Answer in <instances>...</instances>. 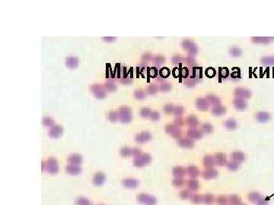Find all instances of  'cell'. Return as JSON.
<instances>
[{
    "mask_svg": "<svg viewBox=\"0 0 274 205\" xmlns=\"http://www.w3.org/2000/svg\"><path fill=\"white\" fill-rule=\"evenodd\" d=\"M182 48L188 51L189 55H195L198 52V47L194 43L190 40H184L181 43Z\"/></svg>",
    "mask_w": 274,
    "mask_h": 205,
    "instance_id": "obj_1",
    "label": "cell"
},
{
    "mask_svg": "<svg viewBox=\"0 0 274 205\" xmlns=\"http://www.w3.org/2000/svg\"><path fill=\"white\" fill-rule=\"evenodd\" d=\"M91 91L98 99H103L106 96V90L100 84H93L91 88Z\"/></svg>",
    "mask_w": 274,
    "mask_h": 205,
    "instance_id": "obj_3",
    "label": "cell"
},
{
    "mask_svg": "<svg viewBox=\"0 0 274 205\" xmlns=\"http://www.w3.org/2000/svg\"><path fill=\"white\" fill-rule=\"evenodd\" d=\"M182 60H183V58L180 55H176L172 58V62L174 64H179L182 62Z\"/></svg>",
    "mask_w": 274,
    "mask_h": 205,
    "instance_id": "obj_40",
    "label": "cell"
},
{
    "mask_svg": "<svg viewBox=\"0 0 274 205\" xmlns=\"http://www.w3.org/2000/svg\"><path fill=\"white\" fill-rule=\"evenodd\" d=\"M70 161L72 162V163H80V162H81V160H82V159H81V157H80V156H78V155H73V156H72L71 157H70Z\"/></svg>",
    "mask_w": 274,
    "mask_h": 205,
    "instance_id": "obj_39",
    "label": "cell"
},
{
    "mask_svg": "<svg viewBox=\"0 0 274 205\" xmlns=\"http://www.w3.org/2000/svg\"><path fill=\"white\" fill-rule=\"evenodd\" d=\"M174 113H175V116H180L184 113V108L181 106H176L175 108V110H174Z\"/></svg>",
    "mask_w": 274,
    "mask_h": 205,
    "instance_id": "obj_31",
    "label": "cell"
},
{
    "mask_svg": "<svg viewBox=\"0 0 274 205\" xmlns=\"http://www.w3.org/2000/svg\"><path fill=\"white\" fill-rule=\"evenodd\" d=\"M260 62L267 66L274 65V56H264L260 59Z\"/></svg>",
    "mask_w": 274,
    "mask_h": 205,
    "instance_id": "obj_16",
    "label": "cell"
},
{
    "mask_svg": "<svg viewBox=\"0 0 274 205\" xmlns=\"http://www.w3.org/2000/svg\"><path fill=\"white\" fill-rule=\"evenodd\" d=\"M202 129L206 133H210L212 131H213V126L209 123H205L202 126Z\"/></svg>",
    "mask_w": 274,
    "mask_h": 205,
    "instance_id": "obj_33",
    "label": "cell"
},
{
    "mask_svg": "<svg viewBox=\"0 0 274 205\" xmlns=\"http://www.w3.org/2000/svg\"><path fill=\"white\" fill-rule=\"evenodd\" d=\"M229 53L230 55H232L233 57H239L241 55H242V51L239 47H232V48L229 50Z\"/></svg>",
    "mask_w": 274,
    "mask_h": 205,
    "instance_id": "obj_19",
    "label": "cell"
},
{
    "mask_svg": "<svg viewBox=\"0 0 274 205\" xmlns=\"http://www.w3.org/2000/svg\"><path fill=\"white\" fill-rule=\"evenodd\" d=\"M65 65L70 68H75L78 65V59L75 56H69L65 59Z\"/></svg>",
    "mask_w": 274,
    "mask_h": 205,
    "instance_id": "obj_8",
    "label": "cell"
},
{
    "mask_svg": "<svg viewBox=\"0 0 274 205\" xmlns=\"http://www.w3.org/2000/svg\"><path fill=\"white\" fill-rule=\"evenodd\" d=\"M175 123L177 124V126L178 125H182L184 124V122H183V119H181V118H177L175 119Z\"/></svg>",
    "mask_w": 274,
    "mask_h": 205,
    "instance_id": "obj_46",
    "label": "cell"
},
{
    "mask_svg": "<svg viewBox=\"0 0 274 205\" xmlns=\"http://www.w3.org/2000/svg\"><path fill=\"white\" fill-rule=\"evenodd\" d=\"M271 119V115L267 112H259L256 115V119L260 122H266Z\"/></svg>",
    "mask_w": 274,
    "mask_h": 205,
    "instance_id": "obj_9",
    "label": "cell"
},
{
    "mask_svg": "<svg viewBox=\"0 0 274 205\" xmlns=\"http://www.w3.org/2000/svg\"><path fill=\"white\" fill-rule=\"evenodd\" d=\"M215 160H216V163L220 164V165H223V164L226 163V157L222 154H217Z\"/></svg>",
    "mask_w": 274,
    "mask_h": 205,
    "instance_id": "obj_22",
    "label": "cell"
},
{
    "mask_svg": "<svg viewBox=\"0 0 274 205\" xmlns=\"http://www.w3.org/2000/svg\"><path fill=\"white\" fill-rule=\"evenodd\" d=\"M149 160H150V157L148 154H143L142 156H139V157H137L134 163L138 166H142L149 163Z\"/></svg>",
    "mask_w": 274,
    "mask_h": 205,
    "instance_id": "obj_7",
    "label": "cell"
},
{
    "mask_svg": "<svg viewBox=\"0 0 274 205\" xmlns=\"http://www.w3.org/2000/svg\"><path fill=\"white\" fill-rule=\"evenodd\" d=\"M158 89L162 92H168L171 89V85L168 82H165V83H162L159 85Z\"/></svg>",
    "mask_w": 274,
    "mask_h": 205,
    "instance_id": "obj_24",
    "label": "cell"
},
{
    "mask_svg": "<svg viewBox=\"0 0 274 205\" xmlns=\"http://www.w3.org/2000/svg\"><path fill=\"white\" fill-rule=\"evenodd\" d=\"M149 117H150V119L152 121H157L160 118V113L158 112H156V111H153V112H152V113H151Z\"/></svg>",
    "mask_w": 274,
    "mask_h": 205,
    "instance_id": "obj_36",
    "label": "cell"
},
{
    "mask_svg": "<svg viewBox=\"0 0 274 205\" xmlns=\"http://www.w3.org/2000/svg\"><path fill=\"white\" fill-rule=\"evenodd\" d=\"M62 133V128L60 127L58 125L54 126L50 130V134L52 137H57V136L60 135Z\"/></svg>",
    "mask_w": 274,
    "mask_h": 205,
    "instance_id": "obj_20",
    "label": "cell"
},
{
    "mask_svg": "<svg viewBox=\"0 0 274 205\" xmlns=\"http://www.w3.org/2000/svg\"><path fill=\"white\" fill-rule=\"evenodd\" d=\"M238 163H237V162H231V163H229V168L230 169V170H237L238 168Z\"/></svg>",
    "mask_w": 274,
    "mask_h": 205,
    "instance_id": "obj_41",
    "label": "cell"
},
{
    "mask_svg": "<svg viewBox=\"0 0 274 205\" xmlns=\"http://www.w3.org/2000/svg\"><path fill=\"white\" fill-rule=\"evenodd\" d=\"M134 96L138 100H143L146 97V93L142 90H137L134 92Z\"/></svg>",
    "mask_w": 274,
    "mask_h": 205,
    "instance_id": "obj_25",
    "label": "cell"
},
{
    "mask_svg": "<svg viewBox=\"0 0 274 205\" xmlns=\"http://www.w3.org/2000/svg\"><path fill=\"white\" fill-rule=\"evenodd\" d=\"M232 156V158L236 161H242L245 159V155L242 152H234Z\"/></svg>",
    "mask_w": 274,
    "mask_h": 205,
    "instance_id": "obj_23",
    "label": "cell"
},
{
    "mask_svg": "<svg viewBox=\"0 0 274 205\" xmlns=\"http://www.w3.org/2000/svg\"><path fill=\"white\" fill-rule=\"evenodd\" d=\"M204 175H206L207 178H210V177H213L216 175H217V172L214 170H208L205 172Z\"/></svg>",
    "mask_w": 274,
    "mask_h": 205,
    "instance_id": "obj_35",
    "label": "cell"
},
{
    "mask_svg": "<svg viewBox=\"0 0 274 205\" xmlns=\"http://www.w3.org/2000/svg\"><path fill=\"white\" fill-rule=\"evenodd\" d=\"M203 162H204V165L206 166H212L216 163V160L213 157H210V156H206L204 158V161Z\"/></svg>",
    "mask_w": 274,
    "mask_h": 205,
    "instance_id": "obj_27",
    "label": "cell"
},
{
    "mask_svg": "<svg viewBox=\"0 0 274 205\" xmlns=\"http://www.w3.org/2000/svg\"><path fill=\"white\" fill-rule=\"evenodd\" d=\"M119 118L121 122H129L132 119V111L129 107L127 106H123L119 109Z\"/></svg>",
    "mask_w": 274,
    "mask_h": 205,
    "instance_id": "obj_2",
    "label": "cell"
},
{
    "mask_svg": "<svg viewBox=\"0 0 274 205\" xmlns=\"http://www.w3.org/2000/svg\"><path fill=\"white\" fill-rule=\"evenodd\" d=\"M43 123L44 125H51L53 123V120L50 117H44V119H43Z\"/></svg>",
    "mask_w": 274,
    "mask_h": 205,
    "instance_id": "obj_42",
    "label": "cell"
},
{
    "mask_svg": "<svg viewBox=\"0 0 274 205\" xmlns=\"http://www.w3.org/2000/svg\"><path fill=\"white\" fill-rule=\"evenodd\" d=\"M273 38L272 37H251L252 42L255 43H262V44H267L271 42Z\"/></svg>",
    "mask_w": 274,
    "mask_h": 205,
    "instance_id": "obj_10",
    "label": "cell"
},
{
    "mask_svg": "<svg viewBox=\"0 0 274 205\" xmlns=\"http://www.w3.org/2000/svg\"><path fill=\"white\" fill-rule=\"evenodd\" d=\"M175 106H173L172 104H166L165 106H164V112L167 114H170V113H174V110H175Z\"/></svg>",
    "mask_w": 274,
    "mask_h": 205,
    "instance_id": "obj_32",
    "label": "cell"
},
{
    "mask_svg": "<svg viewBox=\"0 0 274 205\" xmlns=\"http://www.w3.org/2000/svg\"><path fill=\"white\" fill-rule=\"evenodd\" d=\"M120 81H121V82H122L123 84H129V82H131V79H127V78H124V79H121Z\"/></svg>",
    "mask_w": 274,
    "mask_h": 205,
    "instance_id": "obj_48",
    "label": "cell"
},
{
    "mask_svg": "<svg viewBox=\"0 0 274 205\" xmlns=\"http://www.w3.org/2000/svg\"><path fill=\"white\" fill-rule=\"evenodd\" d=\"M139 113H140L141 116H142V117H144V118H147V117H149V116H150L151 113H152V111H151V109H149V108L144 107V108H142V109H140V112H139Z\"/></svg>",
    "mask_w": 274,
    "mask_h": 205,
    "instance_id": "obj_29",
    "label": "cell"
},
{
    "mask_svg": "<svg viewBox=\"0 0 274 205\" xmlns=\"http://www.w3.org/2000/svg\"><path fill=\"white\" fill-rule=\"evenodd\" d=\"M226 111H227L226 108L225 107V106H221V105L214 106V107L212 109V113H213L214 116H218L224 115L225 113H226Z\"/></svg>",
    "mask_w": 274,
    "mask_h": 205,
    "instance_id": "obj_11",
    "label": "cell"
},
{
    "mask_svg": "<svg viewBox=\"0 0 274 205\" xmlns=\"http://www.w3.org/2000/svg\"><path fill=\"white\" fill-rule=\"evenodd\" d=\"M196 106L200 110L206 111L209 109L210 104H209V101L207 100L206 98L200 97L196 100Z\"/></svg>",
    "mask_w": 274,
    "mask_h": 205,
    "instance_id": "obj_5",
    "label": "cell"
},
{
    "mask_svg": "<svg viewBox=\"0 0 274 205\" xmlns=\"http://www.w3.org/2000/svg\"><path fill=\"white\" fill-rule=\"evenodd\" d=\"M187 122L191 127H196L199 123V120H198L196 116L191 115V116H189L187 118Z\"/></svg>",
    "mask_w": 274,
    "mask_h": 205,
    "instance_id": "obj_17",
    "label": "cell"
},
{
    "mask_svg": "<svg viewBox=\"0 0 274 205\" xmlns=\"http://www.w3.org/2000/svg\"><path fill=\"white\" fill-rule=\"evenodd\" d=\"M118 117H119V114H118L116 112H114V111L110 112L109 114H108V119H109L111 121H112V122H115V121H116Z\"/></svg>",
    "mask_w": 274,
    "mask_h": 205,
    "instance_id": "obj_34",
    "label": "cell"
},
{
    "mask_svg": "<svg viewBox=\"0 0 274 205\" xmlns=\"http://www.w3.org/2000/svg\"><path fill=\"white\" fill-rule=\"evenodd\" d=\"M150 137H151L150 134L148 133V132H142V133L139 134L137 136V141L138 142L143 143V142L148 141L150 139Z\"/></svg>",
    "mask_w": 274,
    "mask_h": 205,
    "instance_id": "obj_15",
    "label": "cell"
},
{
    "mask_svg": "<svg viewBox=\"0 0 274 205\" xmlns=\"http://www.w3.org/2000/svg\"><path fill=\"white\" fill-rule=\"evenodd\" d=\"M102 40L105 41V42L109 43V42H113V41L116 40V38L114 37H102Z\"/></svg>",
    "mask_w": 274,
    "mask_h": 205,
    "instance_id": "obj_44",
    "label": "cell"
},
{
    "mask_svg": "<svg viewBox=\"0 0 274 205\" xmlns=\"http://www.w3.org/2000/svg\"><path fill=\"white\" fill-rule=\"evenodd\" d=\"M188 173L191 175H196L198 174V173H199V171H198L196 167L191 166L188 167Z\"/></svg>",
    "mask_w": 274,
    "mask_h": 205,
    "instance_id": "obj_38",
    "label": "cell"
},
{
    "mask_svg": "<svg viewBox=\"0 0 274 205\" xmlns=\"http://www.w3.org/2000/svg\"><path fill=\"white\" fill-rule=\"evenodd\" d=\"M187 61H188V63L189 64V65H194V64H196V62H195V60L193 59V58H191V57H188V59H187Z\"/></svg>",
    "mask_w": 274,
    "mask_h": 205,
    "instance_id": "obj_47",
    "label": "cell"
},
{
    "mask_svg": "<svg viewBox=\"0 0 274 205\" xmlns=\"http://www.w3.org/2000/svg\"><path fill=\"white\" fill-rule=\"evenodd\" d=\"M151 59H152V55H151L150 53H149V52L143 54V55H142V59L143 60H146V61H148V60Z\"/></svg>",
    "mask_w": 274,
    "mask_h": 205,
    "instance_id": "obj_45",
    "label": "cell"
},
{
    "mask_svg": "<svg viewBox=\"0 0 274 205\" xmlns=\"http://www.w3.org/2000/svg\"><path fill=\"white\" fill-rule=\"evenodd\" d=\"M206 98L207 99V100L209 101V104H212L213 106H216L220 105L221 99L219 97H218L217 96H216V95H213V94L207 95V96H206Z\"/></svg>",
    "mask_w": 274,
    "mask_h": 205,
    "instance_id": "obj_12",
    "label": "cell"
},
{
    "mask_svg": "<svg viewBox=\"0 0 274 205\" xmlns=\"http://www.w3.org/2000/svg\"><path fill=\"white\" fill-rule=\"evenodd\" d=\"M224 125L229 129H234L237 127V123L234 119H228L225 122Z\"/></svg>",
    "mask_w": 274,
    "mask_h": 205,
    "instance_id": "obj_26",
    "label": "cell"
},
{
    "mask_svg": "<svg viewBox=\"0 0 274 205\" xmlns=\"http://www.w3.org/2000/svg\"><path fill=\"white\" fill-rule=\"evenodd\" d=\"M179 144L183 147H191L193 146V142L189 138L183 137V138H181L179 140Z\"/></svg>",
    "mask_w": 274,
    "mask_h": 205,
    "instance_id": "obj_18",
    "label": "cell"
},
{
    "mask_svg": "<svg viewBox=\"0 0 274 205\" xmlns=\"http://www.w3.org/2000/svg\"><path fill=\"white\" fill-rule=\"evenodd\" d=\"M152 62L155 64V65H162L164 62H165V58L164 56L161 55H155V56L152 57Z\"/></svg>",
    "mask_w": 274,
    "mask_h": 205,
    "instance_id": "obj_21",
    "label": "cell"
},
{
    "mask_svg": "<svg viewBox=\"0 0 274 205\" xmlns=\"http://www.w3.org/2000/svg\"><path fill=\"white\" fill-rule=\"evenodd\" d=\"M234 96L237 98H240V99H247V98H250L251 96V93L250 91H248L247 89H244V88H236L234 91Z\"/></svg>",
    "mask_w": 274,
    "mask_h": 205,
    "instance_id": "obj_4",
    "label": "cell"
},
{
    "mask_svg": "<svg viewBox=\"0 0 274 205\" xmlns=\"http://www.w3.org/2000/svg\"><path fill=\"white\" fill-rule=\"evenodd\" d=\"M196 79H187L186 81H184V84L186 86L189 87V88H192V87L194 86L195 84H196Z\"/></svg>",
    "mask_w": 274,
    "mask_h": 205,
    "instance_id": "obj_37",
    "label": "cell"
},
{
    "mask_svg": "<svg viewBox=\"0 0 274 205\" xmlns=\"http://www.w3.org/2000/svg\"><path fill=\"white\" fill-rule=\"evenodd\" d=\"M175 172L176 174L178 175H183L184 174V170L183 168H180V167H178L175 170Z\"/></svg>",
    "mask_w": 274,
    "mask_h": 205,
    "instance_id": "obj_43",
    "label": "cell"
},
{
    "mask_svg": "<svg viewBox=\"0 0 274 205\" xmlns=\"http://www.w3.org/2000/svg\"><path fill=\"white\" fill-rule=\"evenodd\" d=\"M233 105L238 110H244L247 108V103L244 100L240 98H235L233 100Z\"/></svg>",
    "mask_w": 274,
    "mask_h": 205,
    "instance_id": "obj_6",
    "label": "cell"
},
{
    "mask_svg": "<svg viewBox=\"0 0 274 205\" xmlns=\"http://www.w3.org/2000/svg\"><path fill=\"white\" fill-rule=\"evenodd\" d=\"M158 91V87L155 84H150L146 88V91L149 94H155Z\"/></svg>",
    "mask_w": 274,
    "mask_h": 205,
    "instance_id": "obj_28",
    "label": "cell"
},
{
    "mask_svg": "<svg viewBox=\"0 0 274 205\" xmlns=\"http://www.w3.org/2000/svg\"><path fill=\"white\" fill-rule=\"evenodd\" d=\"M105 88L107 90V91H116V88H117V87H116V85L114 83V82L107 81L105 84Z\"/></svg>",
    "mask_w": 274,
    "mask_h": 205,
    "instance_id": "obj_30",
    "label": "cell"
},
{
    "mask_svg": "<svg viewBox=\"0 0 274 205\" xmlns=\"http://www.w3.org/2000/svg\"><path fill=\"white\" fill-rule=\"evenodd\" d=\"M166 132L173 136H178L180 133L179 128L177 125H168L166 127Z\"/></svg>",
    "mask_w": 274,
    "mask_h": 205,
    "instance_id": "obj_13",
    "label": "cell"
},
{
    "mask_svg": "<svg viewBox=\"0 0 274 205\" xmlns=\"http://www.w3.org/2000/svg\"><path fill=\"white\" fill-rule=\"evenodd\" d=\"M188 134L190 137L193 139H199L202 137V132L200 131L195 129H189L188 131Z\"/></svg>",
    "mask_w": 274,
    "mask_h": 205,
    "instance_id": "obj_14",
    "label": "cell"
}]
</instances>
